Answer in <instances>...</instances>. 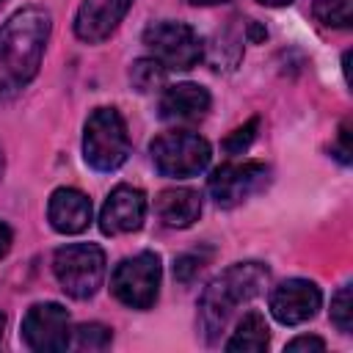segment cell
Masks as SVG:
<instances>
[{"label": "cell", "instance_id": "12", "mask_svg": "<svg viewBox=\"0 0 353 353\" xmlns=\"http://www.w3.org/2000/svg\"><path fill=\"white\" fill-rule=\"evenodd\" d=\"M135 0H83L74 17V33L85 44L105 41L127 17Z\"/></svg>", "mask_w": 353, "mask_h": 353}, {"label": "cell", "instance_id": "3", "mask_svg": "<svg viewBox=\"0 0 353 353\" xmlns=\"http://www.w3.org/2000/svg\"><path fill=\"white\" fill-rule=\"evenodd\" d=\"M130 154V132L116 108H97L83 127V157L94 171H116Z\"/></svg>", "mask_w": 353, "mask_h": 353}, {"label": "cell", "instance_id": "8", "mask_svg": "<svg viewBox=\"0 0 353 353\" xmlns=\"http://www.w3.org/2000/svg\"><path fill=\"white\" fill-rule=\"evenodd\" d=\"M270 182V168L259 160L245 163H223L210 176V196L218 207H237L254 193L265 190Z\"/></svg>", "mask_w": 353, "mask_h": 353}, {"label": "cell", "instance_id": "17", "mask_svg": "<svg viewBox=\"0 0 353 353\" xmlns=\"http://www.w3.org/2000/svg\"><path fill=\"white\" fill-rule=\"evenodd\" d=\"M113 334L108 325L102 323H80L72 328V336H69V347L72 350H80V353H97V350H105L110 345Z\"/></svg>", "mask_w": 353, "mask_h": 353}, {"label": "cell", "instance_id": "14", "mask_svg": "<svg viewBox=\"0 0 353 353\" xmlns=\"http://www.w3.org/2000/svg\"><path fill=\"white\" fill-rule=\"evenodd\" d=\"M160 119L165 121H196L210 110V91L199 83H176L160 94Z\"/></svg>", "mask_w": 353, "mask_h": 353}, {"label": "cell", "instance_id": "28", "mask_svg": "<svg viewBox=\"0 0 353 353\" xmlns=\"http://www.w3.org/2000/svg\"><path fill=\"white\" fill-rule=\"evenodd\" d=\"M262 6H270V8H281V6H290V3H295V0H259Z\"/></svg>", "mask_w": 353, "mask_h": 353}, {"label": "cell", "instance_id": "29", "mask_svg": "<svg viewBox=\"0 0 353 353\" xmlns=\"http://www.w3.org/2000/svg\"><path fill=\"white\" fill-rule=\"evenodd\" d=\"M3 331H6V314H0V339H3Z\"/></svg>", "mask_w": 353, "mask_h": 353}, {"label": "cell", "instance_id": "22", "mask_svg": "<svg viewBox=\"0 0 353 353\" xmlns=\"http://www.w3.org/2000/svg\"><path fill=\"white\" fill-rule=\"evenodd\" d=\"M256 130H259V119L254 116V119H248L243 127H237L234 132H229V135L223 138V149H226L229 154H243V152L254 143Z\"/></svg>", "mask_w": 353, "mask_h": 353}, {"label": "cell", "instance_id": "23", "mask_svg": "<svg viewBox=\"0 0 353 353\" xmlns=\"http://www.w3.org/2000/svg\"><path fill=\"white\" fill-rule=\"evenodd\" d=\"M325 342L320 336H295L292 342L284 345V353H323Z\"/></svg>", "mask_w": 353, "mask_h": 353}, {"label": "cell", "instance_id": "6", "mask_svg": "<svg viewBox=\"0 0 353 353\" xmlns=\"http://www.w3.org/2000/svg\"><path fill=\"white\" fill-rule=\"evenodd\" d=\"M152 163L163 176H174V179H185V176H196L210 165L212 149L210 143L188 130H174V132H163L152 141L149 146Z\"/></svg>", "mask_w": 353, "mask_h": 353}, {"label": "cell", "instance_id": "20", "mask_svg": "<svg viewBox=\"0 0 353 353\" xmlns=\"http://www.w3.org/2000/svg\"><path fill=\"white\" fill-rule=\"evenodd\" d=\"M210 259H212V248H196V251H188V254L176 256V262H174V276H176V281H182V284L193 281V279L204 270V265H207Z\"/></svg>", "mask_w": 353, "mask_h": 353}, {"label": "cell", "instance_id": "13", "mask_svg": "<svg viewBox=\"0 0 353 353\" xmlns=\"http://www.w3.org/2000/svg\"><path fill=\"white\" fill-rule=\"evenodd\" d=\"M47 221L61 234H77L91 223V201L77 188H58L47 201Z\"/></svg>", "mask_w": 353, "mask_h": 353}, {"label": "cell", "instance_id": "26", "mask_svg": "<svg viewBox=\"0 0 353 353\" xmlns=\"http://www.w3.org/2000/svg\"><path fill=\"white\" fill-rule=\"evenodd\" d=\"M248 36H251V41H262V39H268V30L259 28L256 22H248Z\"/></svg>", "mask_w": 353, "mask_h": 353}, {"label": "cell", "instance_id": "21", "mask_svg": "<svg viewBox=\"0 0 353 353\" xmlns=\"http://www.w3.org/2000/svg\"><path fill=\"white\" fill-rule=\"evenodd\" d=\"M331 323L342 334H350L353 331V287L350 284L339 287L336 295L331 298Z\"/></svg>", "mask_w": 353, "mask_h": 353}, {"label": "cell", "instance_id": "15", "mask_svg": "<svg viewBox=\"0 0 353 353\" xmlns=\"http://www.w3.org/2000/svg\"><path fill=\"white\" fill-rule=\"evenodd\" d=\"M157 218L168 229H188L201 215V196L190 188H168L154 199Z\"/></svg>", "mask_w": 353, "mask_h": 353}, {"label": "cell", "instance_id": "5", "mask_svg": "<svg viewBox=\"0 0 353 353\" xmlns=\"http://www.w3.org/2000/svg\"><path fill=\"white\" fill-rule=\"evenodd\" d=\"M143 44L165 72H188L204 58V44L199 33L190 25L174 19L149 25L143 30Z\"/></svg>", "mask_w": 353, "mask_h": 353}, {"label": "cell", "instance_id": "1", "mask_svg": "<svg viewBox=\"0 0 353 353\" xmlns=\"http://www.w3.org/2000/svg\"><path fill=\"white\" fill-rule=\"evenodd\" d=\"M52 17L41 6L14 11L0 28V102H11L39 74Z\"/></svg>", "mask_w": 353, "mask_h": 353}, {"label": "cell", "instance_id": "10", "mask_svg": "<svg viewBox=\"0 0 353 353\" xmlns=\"http://www.w3.org/2000/svg\"><path fill=\"white\" fill-rule=\"evenodd\" d=\"M320 287L309 279H287L270 292V314L281 325H301L320 309Z\"/></svg>", "mask_w": 353, "mask_h": 353}, {"label": "cell", "instance_id": "16", "mask_svg": "<svg viewBox=\"0 0 353 353\" xmlns=\"http://www.w3.org/2000/svg\"><path fill=\"white\" fill-rule=\"evenodd\" d=\"M270 342V331H268V323L259 312H245L243 320L237 323V328L232 331L229 342L223 345L229 353H262Z\"/></svg>", "mask_w": 353, "mask_h": 353}, {"label": "cell", "instance_id": "9", "mask_svg": "<svg viewBox=\"0 0 353 353\" xmlns=\"http://www.w3.org/2000/svg\"><path fill=\"white\" fill-rule=\"evenodd\" d=\"M69 336H72L69 312L55 301L33 303L22 317V339L36 353L69 350Z\"/></svg>", "mask_w": 353, "mask_h": 353}, {"label": "cell", "instance_id": "2", "mask_svg": "<svg viewBox=\"0 0 353 353\" xmlns=\"http://www.w3.org/2000/svg\"><path fill=\"white\" fill-rule=\"evenodd\" d=\"M270 279V270L262 262H237L215 276L199 298V334L207 345H215L226 331V323L237 306L256 298Z\"/></svg>", "mask_w": 353, "mask_h": 353}, {"label": "cell", "instance_id": "7", "mask_svg": "<svg viewBox=\"0 0 353 353\" xmlns=\"http://www.w3.org/2000/svg\"><path fill=\"white\" fill-rule=\"evenodd\" d=\"M160 256L154 251H141L135 256L121 259L113 268L110 276V292L116 295L119 303L130 309H149L157 301L160 292Z\"/></svg>", "mask_w": 353, "mask_h": 353}, {"label": "cell", "instance_id": "30", "mask_svg": "<svg viewBox=\"0 0 353 353\" xmlns=\"http://www.w3.org/2000/svg\"><path fill=\"white\" fill-rule=\"evenodd\" d=\"M0 174H3V146H0Z\"/></svg>", "mask_w": 353, "mask_h": 353}, {"label": "cell", "instance_id": "11", "mask_svg": "<svg viewBox=\"0 0 353 353\" xmlns=\"http://www.w3.org/2000/svg\"><path fill=\"white\" fill-rule=\"evenodd\" d=\"M146 196L132 185H119L110 190L99 210V229L105 234H130L143 226Z\"/></svg>", "mask_w": 353, "mask_h": 353}, {"label": "cell", "instance_id": "31", "mask_svg": "<svg viewBox=\"0 0 353 353\" xmlns=\"http://www.w3.org/2000/svg\"><path fill=\"white\" fill-rule=\"evenodd\" d=\"M3 3H6V0H0V6H3Z\"/></svg>", "mask_w": 353, "mask_h": 353}, {"label": "cell", "instance_id": "24", "mask_svg": "<svg viewBox=\"0 0 353 353\" xmlns=\"http://www.w3.org/2000/svg\"><path fill=\"white\" fill-rule=\"evenodd\" d=\"M334 154L339 157V163H350V154H353V146H350V121H345L342 124V130H339V141H336V146H334Z\"/></svg>", "mask_w": 353, "mask_h": 353}, {"label": "cell", "instance_id": "25", "mask_svg": "<svg viewBox=\"0 0 353 353\" xmlns=\"http://www.w3.org/2000/svg\"><path fill=\"white\" fill-rule=\"evenodd\" d=\"M8 248H11V229H8V223L0 221V259L8 254Z\"/></svg>", "mask_w": 353, "mask_h": 353}, {"label": "cell", "instance_id": "27", "mask_svg": "<svg viewBox=\"0 0 353 353\" xmlns=\"http://www.w3.org/2000/svg\"><path fill=\"white\" fill-rule=\"evenodd\" d=\"M190 6H221V3H232V0H188Z\"/></svg>", "mask_w": 353, "mask_h": 353}, {"label": "cell", "instance_id": "19", "mask_svg": "<svg viewBox=\"0 0 353 353\" xmlns=\"http://www.w3.org/2000/svg\"><path fill=\"white\" fill-rule=\"evenodd\" d=\"M314 17L328 28L347 30L353 25V0H317Z\"/></svg>", "mask_w": 353, "mask_h": 353}, {"label": "cell", "instance_id": "18", "mask_svg": "<svg viewBox=\"0 0 353 353\" xmlns=\"http://www.w3.org/2000/svg\"><path fill=\"white\" fill-rule=\"evenodd\" d=\"M165 69L149 55V58H138L132 66H130V83H132V88L135 91H141V94H149V91H154V88H160L163 83H165Z\"/></svg>", "mask_w": 353, "mask_h": 353}, {"label": "cell", "instance_id": "4", "mask_svg": "<svg viewBox=\"0 0 353 353\" xmlns=\"http://www.w3.org/2000/svg\"><path fill=\"white\" fill-rule=\"evenodd\" d=\"M105 251L97 243H69L52 254V273L69 298H91L105 279Z\"/></svg>", "mask_w": 353, "mask_h": 353}]
</instances>
